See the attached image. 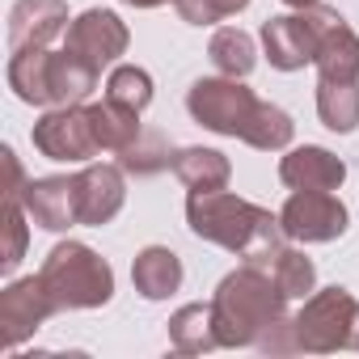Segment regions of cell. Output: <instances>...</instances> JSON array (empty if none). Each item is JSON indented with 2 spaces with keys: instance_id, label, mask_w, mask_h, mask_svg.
Returning <instances> with one entry per match:
<instances>
[{
  "instance_id": "6da1fadb",
  "label": "cell",
  "mask_w": 359,
  "mask_h": 359,
  "mask_svg": "<svg viewBox=\"0 0 359 359\" xmlns=\"http://www.w3.org/2000/svg\"><path fill=\"white\" fill-rule=\"evenodd\" d=\"M187 110L199 127L216 131V135H233L245 140L258 152H279L292 144L296 123L287 110L254 97V89H245L237 76H203L191 85L187 93Z\"/></svg>"
},
{
  "instance_id": "7a4b0ae2",
  "label": "cell",
  "mask_w": 359,
  "mask_h": 359,
  "mask_svg": "<svg viewBox=\"0 0 359 359\" xmlns=\"http://www.w3.org/2000/svg\"><path fill=\"white\" fill-rule=\"evenodd\" d=\"M187 224L199 241H212L250 266H266L287 241L279 216H271L266 208H258L233 191H191Z\"/></svg>"
},
{
  "instance_id": "3957f363",
  "label": "cell",
  "mask_w": 359,
  "mask_h": 359,
  "mask_svg": "<svg viewBox=\"0 0 359 359\" xmlns=\"http://www.w3.org/2000/svg\"><path fill=\"white\" fill-rule=\"evenodd\" d=\"M212 317H216V338L220 346H258L271 351L275 330H283L287 317V296L275 283L271 271L262 266H241L220 279L212 296Z\"/></svg>"
},
{
  "instance_id": "277c9868",
  "label": "cell",
  "mask_w": 359,
  "mask_h": 359,
  "mask_svg": "<svg viewBox=\"0 0 359 359\" xmlns=\"http://www.w3.org/2000/svg\"><path fill=\"white\" fill-rule=\"evenodd\" d=\"M43 283L60 313L68 309H102L114 296V271L102 254H93L81 241H64L43 262Z\"/></svg>"
},
{
  "instance_id": "5b68a950",
  "label": "cell",
  "mask_w": 359,
  "mask_h": 359,
  "mask_svg": "<svg viewBox=\"0 0 359 359\" xmlns=\"http://www.w3.org/2000/svg\"><path fill=\"white\" fill-rule=\"evenodd\" d=\"M292 351H359V300L346 287H321L292 317Z\"/></svg>"
},
{
  "instance_id": "8992f818",
  "label": "cell",
  "mask_w": 359,
  "mask_h": 359,
  "mask_svg": "<svg viewBox=\"0 0 359 359\" xmlns=\"http://www.w3.org/2000/svg\"><path fill=\"white\" fill-rule=\"evenodd\" d=\"M334 18H338V9H325V5L271 18L262 26V47H266L271 68L300 72L304 64H317V47H321V39H325V30H330Z\"/></svg>"
},
{
  "instance_id": "52a82bcc",
  "label": "cell",
  "mask_w": 359,
  "mask_h": 359,
  "mask_svg": "<svg viewBox=\"0 0 359 359\" xmlns=\"http://www.w3.org/2000/svg\"><path fill=\"white\" fill-rule=\"evenodd\" d=\"M30 140H34V148H39L47 161H89V156L102 152L85 102H76V106H51V110L34 123Z\"/></svg>"
},
{
  "instance_id": "ba28073f",
  "label": "cell",
  "mask_w": 359,
  "mask_h": 359,
  "mask_svg": "<svg viewBox=\"0 0 359 359\" xmlns=\"http://www.w3.org/2000/svg\"><path fill=\"white\" fill-rule=\"evenodd\" d=\"M279 224H283L287 241L325 245V241H338L346 233L351 216L334 191H292V199L279 212Z\"/></svg>"
},
{
  "instance_id": "9c48e42d",
  "label": "cell",
  "mask_w": 359,
  "mask_h": 359,
  "mask_svg": "<svg viewBox=\"0 0 359 359\" xmlns=\"http://www.w3.org/2000/svg\"><path fill=\"white\" fill-rule=\"evenodd\" d=\"M127 43H131V34H127V22L118 18V13H110V9H85L72 26H68V34H64V51H72L76 60H85L89 68H106V64H114L123 51H127Z\"/></svg>"
},
{
  "instance_id": "30bf717a",
  "label": "cell",
  "mask_w": 359,
  "mask_h": 359,
  "mask_svg": "<svg viewBox=\"0 0 359 359\" xmlns=\"http://www.w3.org/2000/svg\"><path fill=\"white\" fill-rule=\"evenodd\" d=\"M55 309L43 275H30V279H13L5 292H0V334H5V346L18 351Z\"/></svg>"
},
{
  "instance_id": "8fae6325",
  "label": "cell",
  "mask_w": 359,
  "mask_h": 359,
  "mask_svg": "<svg viewBox=\"0 0 359 359\" xmlns=\"http://www.w3.org/2000/svg\"><path fill=\"white\" fill-rule=\"evenodd\" d=\"M127 187H123V165H85L76 173V216L89 229L110 224L123 212Z\"/></svg>"
},
{
  "instance_id": "7c38bea8",
  "label": "cell",
  "mask_w": 359,
  "mask_h": 359,
  "mask_svg": "<svg viewBox=\"0 0 359 359\" xmlns=\"http://www.w3.org/2000/svg\"><path fill=\"white\" fill-rule=\"evenodd\" d=\"M68 34L64 0H18L9 9V51H34Z\"/></svg>"
},
{
  "instance_id": "4fadbf2b",
  "label": "cell",
  "mask_w": 359,
  "mask_h": 359,
  "mask_svg": "<svg viewBox=\"0 0 359 359\" xmlns=\"http://www.w3.org/2000/svg\"><path fill=\"white\" fill-rule=\"evenodd\" d=\"M22 203L30 212V220L47 233H68L72 224H81L76 216V173L72 177H39L26 182Z\"/></svg>"
},
{
  "instance_id": "5bb4252c",
  "label": "cell",
  "mask_w": 359,
  "mask_h": 359,
  "mask_svg": "<svg viewBox=\"0 0 359 359\" xmlns=\"http://www.w3.org/2000/svg\"><path fill=\"white\" fill-rule=\"evenodd\" d=\"M342 177H346V165L330 148H317V144L292 148L279 161V182L292 191H338Z\"/></svg>"
},
{
  "instance_id": "9a60e30c",
  "label": "cell",
  "mask_w": 359,
  "mask_h": 359,
  "mask_svg": "<svg viewBox=\"0 0 359 359\" xmlns=\"http://www.w3.org/2000/svg\"><path fill=\"white\" fill-rule=\"evenodd\" d=\"M131 283L144 300H169L182 287V258L165 245H148L131 262Z\"/></svg>"
},
{
  "instance_id": "2e32d148",
  "label": "cell",
  "mask_w": 359,
  "mask_h": 359,
  "mask_svg": "<svg viewBox=\"0 0 359 359\" xmlns=\"http://www.w3.org/2000/svg\"><path fill=\"white\" fill-rule=\"evenodd\" d=\"M317 72L321 81H359V34L346 26V18L338 13L317 47Z\"/></svg>"
},
{
  "instance_id": "e0dca14e",
  "label": "cell",
  "mask_w": 359,
  "mask_h": 359,
  "mask_svg": "<svg viewBox=\"0 0 359 359\" xmlns=\"http://www.w3.org/2000/svg\"><path fill=\"white\" fill-rule=\"evenodd\" d=\"M169 169L177 173V182L187 191H224L229 177H233L229 156L216 148H177Z\"/></svg>"
},
{
  "instance_id": "ac0fdd59",
  "label": "cell",
  "mask_w": 359,
  "mask_h": 359,
  "mask_svg": "<svg viewBox=\"0 0 359 359\" xmlns=\"http://www.w3.org/2000/svg\"><path fill=\"white\" fill-rule=\"evenodd\" d=\"M169 342H173V351H182V355L216 351L220 338H216L212 304H182V309H177V313L169 317Z\"/></svg>"
},
{
  "instance_id": "d6986e66",
  "label": "cell",
  "mask_w": 359,
  "mask_h": 359,
  "mask_svg": "<svg viewBox=\"0 0 359 359\" xmlns=\"http://www.w3.org/2000/svg\"><path fill=\"white\" fill-rule=\"evenodd\" d=\"M89 118H93V135H97V144H102V152H123V148H131L135 140H140V114L135 110H127V106H118V102H93L89 106Z\"/></svg>"
},
{
  "instance_id": "ffe728a7",
  "label": "cell",
  "mask_w": 359,
  "mask_h": 359,
  "mask_svg": "<svg viewBox=\"0 0 359 359\" xmlns=\"http://www.w3.org/2000/svg\"><path fill=\"white\" fill-rule=\"evenodd\" d=\"M317 114L330 131L351 135L359 127V81H317Z\"/></svg>"
},
{
  "instance_id": "44dd1931",
  "label": "cell",
  "mask_w": 359,
  "mask_h": 359,
  "mask_svg": "<svg viewBox=\"0 0 359 359\" xmlns=\"http://www.w3.org/2000/svg\"><path fill=\"white\" fill-rule=\"evenodd\" d=\"M47 60H51L47 47L13 51V60H9V89L26 106H51V93H47Z\"/></svg>"
},
{
  "instance_id": "7402d4cb",
  "label": "cell",
  "mask_w": 359,
  "mask_h": 359,
  "mask_svg": "<svg viewBox=\"0 0 359 359\" xmlns=\"http://www.w3.org/2000/svg\"><path fill=\"white\" fill-rule=\"evenodd\" d=\"M208 55H212V64L220 68V76H237V81H245V76L254 72V64H258L254 39H250L245 30H237V26H220V30L212 34Z\"/></svg>"
},
{
  "instance_id": "603a6c76",
  "label": "cell",
  "mask_w": 359,
  "mask_h": 359,
  "mask_svg": "<svg viewBox=\"0 0 359 359\" xmlns=\"http://www.w3.org/2000/svg\"><path fill=\"white\" fill-rule=\"evenodd\" d=\"M262 271H271L275 275V283L283 287V296L287 300H304L313 287H317V271H313V262H309V254H300V250H292V245H283Z\"/></svg>"
},
{
  "instance_id": "cb8c5ba5",
  "label": "cell",
  "mask_w": 359,
  "mask_h": 359,
  "mask_svg": "<svg viewBox=\"0 0 359 359\" xmlns=\"http://www.w3.org/2000/svg\"><path fill=\"white\" fill-rule=\"evenodd\" d=\"M106 97L127 106V110H135V114H144V106L152 102V76L144 68H135V64H118L106 76Z\"/></svg>"
},
{
  "instance_id": "d4e9b609",
  "label": "cell",
  "mask_w": 359,
  "mask_h": 359,
  "mask_svg": "<svg viewBox=\"0 0 359 359\" xmlns=\"http://www.w3.org/2000/svg\"><path fill=\"white\" fill-rule=\"evenodd\" d=\"M118 165H123L127 173H156V169L173 165V152L165 148V140H161L156 131H140V140L118 152Z\"/></svg>"
},
{
  "instance_id": "484cf974",
  "label": "cell",
  "mask_w": 359,
  "mask_h": 359,
  "mask_svg": "<svg viewBox=\"0 0 359 359\" xmlns=\"http://www.w3.org/2000/svg\"><path fill=\"white\" fill-rule=\"evenodd\" d=\"M173 5H177V18L191 26H216V22L237 18L250 0H173Z\"/></svg>"
},
{
  "instance_id": "4316f807",
  "label": "cell",
  "mask_w": 359,
  "mask_h": 359,
  "mask_svg": "<svg viewBox=\"0 0 359 359\" xmlns=\"http://www.w3.org/2000/svg\"><path fill=\"white\" fill-rule=\"evenodd\" d=\"M26 203L22 199H5V229H9V245H5V258L0 266L5 271H18V262L26 258Z\"/></svg>"
},
{
  "instance_id": "83f0119b",
  "label": "cell",
  "mask_w": 359,
  "mask_h": 359,
  "mask_svg": "<svg viewBox=\"0 0 359 359\" xmlns=\"http://www.w3.org/2000/svg\"><path fill=\"white\" fill-rule=\"evenodd\" d=\"M123 5H131V9H161V5H169V0H123Z\"/></svg>"
},
{
  "instance_id": "f1b7e54d",
  "label": "cell",
  "mask_w": 359,
  "mask_h": 359,
  "mask_svg": "<svg viewBox=\"0 0 359 359\" xmlns=\"http://www.w3.org/2000/svg\"><path fill=\"white\" fill-rule=\"evenodd\" d=\"M283 5H292V9H313L317 0H283Z\"/></svg>"
}]
</instances>
